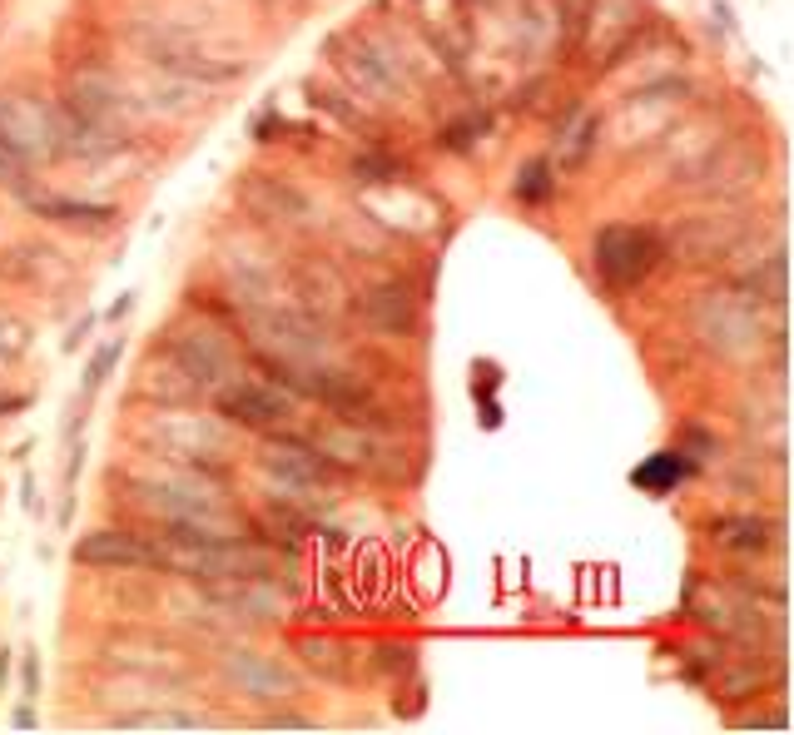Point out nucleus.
Here are the masks:
<instances>
[{
	"mask_svg": "<svg viewBox=\"0 0 794 735\" xmlns=\"http://www.w3.org/2000/svg\"><path fill=\"white\" fill-rule=\"evenodd\" d=\"M134 40H139V50H144L154 65H164L169 75L194 80V85H229V80L244 75V60L214 55L209 45H199V35H189V30H179V25H164V20L134 25Z\"/></svg>",
	"mask_w": 794,
	"mask_h": 735,
	"instance_id": "f257e3e1",
	"label": "nucleus"
},
{
	"mask_svg": "<svg viewBox=\"0 0 794 735\" xmlns=\"http://www.w3.org/2000/svg\"><path fill=\"white\" fill-rule=\"evenodd\" d=\"M646 5L641 0H591L576 20V45H581V60L591 70H611L636 40H641V20Z\"/></svg>",
	"mask_w": 794,
	"mask_h": 735,
	"instance_id": "f03ea898",
	"label": "nucleus"
},
{
	"mask_svg": "<svg viewBox=\"0 0 794 735\" xmlns=\"http://www.w3.org/2000/svg\"><path fill=\"white\" fill-rule=\"evenodd\" d=\"M591 264L596 274L611 284V289H641L656 264H661V239L641 224H606L596 239H591Z\"/></svg>",
	"mask_w": 794,
	"mask_h": 735,
	"instance_id": "7ed1b4c3",
	"label": "nucleus"
},
{
	"mask_svg": "<svg viewBox=\"0 0 794 735\" xmlns=\"http://www.w3.org/2000/svg\"><path fill=\"white\" fill-rule=\"evenodd\" d=\"M169 363H174L194 388H219V383H229V378L239 373L234 343H229L219 328H209V323L179 328V333L169 338Z\"/></svg>",
	"mask_w": 794,
	"mask_h": 735,
	"instance_id": "20e7f679",
	"label": "nucleus"
},
{
	"mask_svg": "<svg viewBox=\"0 0 794 735\" xmlns=\"http://www.w3.org/2000/svg\"><path fill=\"white\" fill-rule=\"evenodd\" d=\"M214 408L224 423L234 428H249V433H273L293 418V398L283 388H268L254 378H234V383H219L214 393Z\"/></svg>",
	"mask_w": 794,
	"mask_h": 735,
	"instance_id": "39448f33",
	"label": "nucleus"
},
{
	"mask_svg": "<svg viewBox=\"0 0 794 735\" xmlns=\"http://www.w3.org/2000/svg\"><path fill=\"white\" fill-rule=\"evenodd\" d=\"M75 562L80 567H100V572H164L159 547L149 537H139V532H125V527L85 532L75 542Z\"/></svg>",
	"mask_w": 794,
	"mask_h": 735,
	"instance_id": "423d86ee",
	"label": "nucleus"
},
{
	"mask_svg": "<svg viewBox=\"0 0 794 735\" xmlns=\"http://www.w3.org/2000/svg\"><path fill=\"white\" fill-rule=\"evenodd\" d=\"M333 55H338V70L373 100L383 105H397L402 95V65H397L388 50L368 45V40H333Z\"/></svg>",
	"mask_w": 794,
	"mask_h": 735,
	"instance_id": "0eeeda50",
	"label": "nucleus"
},
{
	"mask_svg": "<svg viewBox=\"0 0 794 735\" xmlns=\"http://www.w3.org/2000/svg\"><path fill=\"white\" fill-rule=\"evenodd\" d=\"M244 204L268 219V224H283V229H308L313 219H318V204L293 184V179H283V174H249L244 179Z\"/></svg>",
	"mask_w": 794,
	"mask_h": 735,
	"instance_id": "6e6552de",
	"label": "nucleus"
},
{
	"mask_svg": "<svg viewBox=\"0 0 794 735\" xmlns=\"http://www.w3.org/2000/svg\"><path fill=\"white\" fill-rule=\"evenodd\" d=\"M264 467L273 477H283L288 487H318L333 477V462L323 457L318 442H303V438H288V433H268L264 442Z\"/></svg>",
	"mask_w": 794,
	"mask_h": 735,
	"instance_id": "1a4fd4ad",
	"label": "nucleus"
},
{
	"mask_svg": "<svg viewBox=\"0 0 794 735\" xmlns=\"http://www.w3.org/2000/svg\"><path fill=\"white\" fill-rule=\"evenodd\" d=\"M224 671H229V681H234L244 696H254V701H288V696H293V676H288V666L273 661V656L229 651V656H224Z\"/></svg>",
	"mask_w": 794,
	"mask_h": 735,
	"instance_id": "9d476101",
	"label": "nucleus"
},
{
	"mask_svg": "<svg viewBox=\"0 0 794 735\" xmlns=\"http://www.w3.org/2000/svg\"><path fill=\"white\" fill-rule=\"evenodd\" d=\"M358 313H363V323L373 328V333H412L417 328V298L407 294L402 284H378V289H368V294H358Z\"/></svg>",
	"mask_w": 794,
	"mask_h": 735,
	"instance_id": "9b49d317",
	"label": "nucleus"
},
{
	"mask_svg": "<svg viewBox=\"0 0 794 735\" xmlns=\"http://www.w3.org/2000/svg\"><path fill=\"white\" fill-rule=\"evenodd\" d=\"M735 244V224L725 219H690L680 234H675V244H670V254L675 259H685V264H705V259H720L725 249Z\"/></svg>",
	"mask_w": 794,
	"mask_h": 735,
	"instance_id": "f8f14e48",
	"label": "nucleus"
},
{
	"mask_svg": "<svg viewBox=\"0 0 794 735\" xmlns=\"http://www.w3.org/2000/svg\"><path fill=\"white\" fill-rule=\"evenodd\" d=\"M685 477H695V457L685 452V447H665V452H656V457H646L636 472H631V482L641 487V492H656V497H665V492H675Z\"/></svg>",
	"mask_w": 794,
	"mask_h": 735,
	"instance_id": "ddd939ff",
	"label": "nucleus"
},
{
	"mask_svg": "<svg viewBox=\"0 0 794 735\" xmlns=\"http://www.w3.org/2000/svg\"><path fill=\"white\" fill-rule=\"evenodd\" d=\"M775 522H765V517H715L710 522V542L715 547H725V552H770V542H775Z\"/></svg>",
	"mask_w": 794,
	"mask_h": 735,
	"instance_id": "4468645a",
	"label": "nucleus"
},
{
	"mask_svg": "<svg viewBox=\"0 0 794 735\" xmlns=\"http://www.w3.org/2000/svg\"><path fill=\"white\" fill-rule=\"evenodd\" d=\"M298 656L308 671H318L323 681H353L358 676V656L353 646L333 641V636H298Z\"/></svg>",
	"mask_w": 794,
	"mask_h": 735,
	"instance_id": "2eb2a0df",
	"label": "nucleus"
},
{
	"mask_svg": "<svg viewBox=\"0 0 794 735\" xmlns=\"http://www.w3.org/2000/svg\"><path fill=\"white\" fill-rule=\"evenodd\" d=\"M45 219H60V224H90V229H105L110 219H115V209L110 204H90V199H55V194H45V199H30Z\"/></svg>",
	"mask_w": 794,
	"mask_h": 735,
	"instance_id": "dca6fc26",
	"label": "nucleus"
},
{
	"mask_svg": "<svg viewBox=\"0 0 794 735\" xmlns=\"http://www.w3.org/2000/svg\"><path fill=\"white\" fill-rule=\"evenodd\" d=\"M596 135H601V120H596V115H586L576 130L566 125V130L556 135V159H551V164H561V169H581V164L591 159V149H596Z\"/></svg>",
	"mask_w": 794,
	"mask_h": 735,
	"instance_id": "f3484780",
	"label": "nucleus"
},
{
	"mask_svg": "<svg viewBox=\"0 0 794 735\" xmlns=\"http://www.w3.org/2000/svg\"><path fill=\"white\" fill-rule=\"evenodd\" d=\"M512 194H517L522 204H546V199L556 194V164H551L546 154L527 159V164L517 169V184H512Z\"/></svg>",
	"mask_w": 794,
	"mask_h": 735,
	"instance_id": "a211bd4d",
	"label": "nucleus"
},
{
	"mask_svg": "<svg viewBox=\"0 0 794 735\" xmlns=\"http://www.w3.org/2000/svg\"><path fill=\"white\" fill-rule=\"evenodd\" d=\"M402 174H407V169L397 164L388 149H363V154L353 159V179H358V184H397Z\"/></svg>",
	"mask_w": 794,
	"mask_h": 735,
	"instance_id": "6ab92c4d",
	"label": "nucleus"
},
{
	"mask_svg": "<svg viewBox=\"0 0 794 735\" xmlns=\"http://www.w3.org/2000/svg\"><path fill=\"white\" fill-rule=\"evenodd\" d=\"M482 135H487V115H462V120H452V125L437 130V145L447 149V154H467Z\"/></svg>",
	"mask_w": 794,
	"mask_h": 735,
	"instance_id": "aec40b11",
	"label": "nucleus"
},
{
	"mask_svg": "<svg viewBox=\"0 0 794 735\" xmlns=\"http://www.w3.org/2000/svg\"><path fill=\"white\" fill-rule=\"evenodd\" d=\"M750 294H755V303H785V249H775L770 259H765V274H755L750 284H745Z\"/></svg>",
	"mask_w": 794,
	"mask_h": 735,
	"instance_id": "412c9836",
	"label": "nucleus"
},
{
	"mask_svg": "<svg viewBox=\"0 0 794 735\" xmlns=\"http://www.w3.org/2000/svg\"><path fill=\"white\" fill-rule=\"evenodd\" d=\"M115 358H120V343H105V348H100V353L90 358V368H85V398H90V393H95V388H100V383L110 378Z\"/></svg>",
	"mask_w": 794,
	"mask_h": 735,
	"instance_id": "4be33fe9",
	"label": "nucleus"
},
{
	"mask_svg": "<svg viewBox=\"0 0 794 735\" xmlns=\"http://www.w3.org/2000/svg\"><path fill=\"white\" fill-rule=\"evenodd\" d=\"M412 646H378V656H373V671H412Z\"/></svg>",
	"mask_w": 794,
	"mask_h": 735,
	"instance_id": "5701e85b",
	"label": "nucleus"
},
{
	"mask_svg": "<svg viewBox=\"0 0 794 735\" xmlns=\"http://www.w3.org/2000/svg\"><path fill=\"white\" fill-rule=\"evenodd\" d=\"M120 726H204V716H174V711H149V716H120Z\"/></svg>",
	"mask_w": 794,
	"mask_h": 735,
	"instance_id": "b1692460",
	"label": "nucleus"
},
{
	"mask_svg": "<svg viewBox=\"0 0 794 735\" xmlns=\"http://www.w3.org/2000/svg\"><path fill=\"white\" fill-rule=\"evenodd\" d=\"M477 403H482V398H477ZM482 423H487V428H502V408H497L492 398L482 403Z\"/></svg>",
	"mask_w": 794,
	"mask_h": 735,
	"instance_id": "393cba45",
	"label": "nucleus"
},
{
	"mask_svg": "<svg viewBox=\"0 0 794 735\" xmlns=\"http://www.w3.org/2000/svg\"><path fill=\"white\" fill-rule=\"evenodd\" d=\"M268 726H308V721L293 716V711H278V716H268Z\"/></svg>",
	"mask_w": 794,
	"mask_h": 735,
	"instance_id": "a878e982",
	"label": "nucleus"
},
{
	"mask_svg": "<svg viewBox=\"0 0 794 735\" xmlns=\"http://www.w3.org/2000/svg\"><path fill=\"white\" fill-rule=\"evenodd\" d=\"M130 308H134V294H125V298H120V303H115V308H110V318H125Z\"/></svg>",
	"mask_w": 794,
	"mask_h": 735,
	"instance_id": "bb28decb",
	"label": "nucleus"
},
{
	"mask_svg": "<svg viewBox=\"0 0 794 735\" xmlns=\"http://www.w3.org/2000/svg\"><path fill=\"white\" fill-rule=\"evenodd\" d=\"M5 676H10V651L0 646V686H5Z\"/></svg>",
	"mask_w": 794,
	"mask_h": 735,
	"instance_id": "cd10ccee",
	"label": "nucleus"
}]
</instances>
